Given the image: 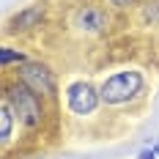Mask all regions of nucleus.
<instances>
[{"label":"nucleus","instance_id":"nucleus-3","mask_svg":"<svg viewBox=\"0 0 159 159\" xmlns=\"http://www.w3.org/2000/svg\"><path fill=\"white\" fill-rule=\"evenodd\" d=\"M16 80L25 88H30L33 93H39L41 99H55V93H58L55 74L41 61H25V63H19L16 66Z\"/></svg>","mask_w":159,"mask_h":159},{"label":"nucleus","instance_id":"nucleus-4","mask_svg":"<svg viewBox=\"0 0 159 159\" xmlns=\"http://www.w3.org/2000/svg\"><path fill=\"white\" fill-rule=\"evenodd\" d=\"M99 102H102V93L91 82H85V80L71 82L66 88V104H69V110L74 115H91V112H96Z\"/></svg>","mask_w":159,"mask_h":159},{"label":"nucleus","instance_id":"nucleus-5","mask_svg":"<svg viewBox=\"0 0 159 159\" xmlns=\"http://www.w3.org/2000/svg\"><path fill=\"white\" fill-rule=\"evenodd\" d=\"M74 22H77V28L88 33H102L107 25H110V16L104 14V8H99V6H82L74 16Z\"/></svg>","mask_w":159,"mask_h":159},{"label":"nucleus","instance_id":"nucleus-10","mask_svg":"<svg viewBox=\"0 0 159 159\" xmlns=\"http://www.w3.org/2000/svg\"><path fill=\"white\" fill-rule=\"evenodd\" d=\"M137 159H157V154H154V148H145V151L137 154Z\"/></svg>","mask_w":159,"mask_h":159},{"label":"nucleus","instance_id":"nucleus-1","mask_svg":"<svg viewBox=\"0 0 159 159\" xmlns=\"http://www.w3.org/2000/svg\"><path fill=\"white\" fill-rule=\"evenodd\" d=\"M3 99H8L11 102V107H14L16 118L25 124L28 132H36V129H41L44 124V99L39 93H33L30 88H25L19 80L11 82V80H6V88H3Z\"/></svg>","mask_w":159,"mask_h":159},{"label":"nucleus","instance_id":"nucleus-6","mask_svg":"<svg viewBox=\"0 0 159 159\" xmlns=\"http://www.w3.org/2000/svg\"><path fill=\"white\" fill-rule=\"evenodd\" d=\"M14 121H19V118H16L11 102L3 99L0 102V140H3V148H8L11 137H14Z\"/></svg>","mask_w":159,"mask_h":159},{"label":"nucleus","instance_id":"nucleus-8","mask_svg":"<svg viewBox=\"0 0 159 159\" xmlns=\"http://www.w3.org/2000/svg\"><path fill=\"white\" fill-rule=\"evenodd\" d=\"M28 58H25V52H16V49H11V47H3L0 49V63H3V69H8L11 63H25Z\"/></svg>","mask_w":159,"mask_h":159},{"label":"nucleus","instance_id":"nucleus-7","mask_svg":"<svg viewBox=\"0 0 159 159\" xmlns=\"http://www.w3.org/2000/svg\"><path fill=\"white\" fill-rule=\"evenodd\" d=\"M41 14H44L41 6H30V8H25L22 14H16L14 19H11V30H30V28H36V22L41 19Z\"/></svg>","mask_w":159,"mask_h":159},{"label":"nucleus","instance_id":"nucleus-2","mask_svg":"<svg viewBox=\"0 0 159 159\" xmlns=\"http://www.w3.org/2000/svg\"><path fill=\"white\" fill-rule=\"evenodd\" d=\"M143 88H145L143 74L126 69V71H118V74L104 80L99 93H102V102H107V104H126L129 99L143 93Z\"/></svg>","mask_w":159,"mask_h":159},{"label":"nucleus","instance_id":"nucleus-11","mask_svg":"<svg viewBox=\"0 0 159 159\" xmlns=\"http://www.w3.org/2000/svg\"><path fill=\"white\" fill-rule=\"evenodd\" d=\"M154 154H157V157H159V143H157V145H154Z\"/></svg>","mask_w":159,"mask_h":159},{"label":"nucleus","instance_id":"nucleus-9","mask_svg":"<svg viewBox=\"0 0 159 159\" xmlns=\"http://www.w3.org/2000/svg\"><path fill=\"white\" fill-rule=\"evenodd\" d=\"M110 3L115 6V8H129V6H134L137 0H110Z\"/></svg>","mask_w":159,"mask_h":159}]
</instances>
